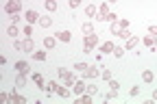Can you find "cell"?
Masks as SVG:
<instances>
[{
    "label": "cell",
    "mask_w": 157,
    "mask_h": 104,
    "mask_svg": "<svg viewBox=\"0 0 157 104\" xmlns=\"http://www.w3.org/2000/svg\"><path fill=\"white\" fill-rule=\"evenodd\" d=\"M113 48H116V44L113 41H105V44H101V52H113Z\"/></svg>",
    "instance_id": "ffe728a7"
},
{
    "label": "cell",
    "mask_w": 157,
    "mask_h": 104,
    "mask_svg": "<svg viewBox=\"0 0 157 104\" xmlns=\"http://www.w3.org/2000/svg\"><path fill=\"white\" fill-rule=\"evenodd\" d=\"M57 37H44V48L46 50H55V46H57Z\"/></svg>",
    "instance_id": "7c38bea8"
},
{
    "label": "cell",
    "mask_w": 157,
    "mask_h": 104,
    "mask_svg": "<svg viewBox=\"0 0 157 104\" xmlns=\"http://www.w3.org/2000/svg\"><path fill=\"white\" fill-rule=\"evenodd\" d=\"M33 82H35L39 89H46V82H44V76H42V74H37V72H35V74H33Z\"/></svg>",
    "instance_id": "5bb4252c"
},
{
    "label": "cell",
    "mask_w": 157,
    "mask_h": 104,
    "mask_svg": "<svg viewBox=\"0 0 157 104\" xmlns=\"http://www.w3.org/2000/svg\"><path fill=\"white\" fill-rule=\"evenodd\" d=\"M57 87H59V85H57L55 80H48V82H46V89H44V91L52 95V93H57Z\"/></svg>",
    "instance_id": "e0dca14e"
},
{
    "label": "cell",
    "mask_w": 157,
    "mask_h": 104,
    "mask_svg": "<svg viewBox=\"0 0 157 104\" xmlns=\"http://www.w3.org/2000/svg\"><path fill=\"white\" fill-rule=\"evenodd\" d=\"M20 20H22V17H20V13H15V15H11V24H17V22H20Z\"/></svg>",
    "instance_id": "60d3db41"
},
{
    "label": "cell",
    "mask_w": 157,
    "mask_h": 104,
    "mask_svg": "<svg viewBox=\"0 0 157 104\" xmlns=\"http://www.w3.org/2000/svg\"><path fill=\"white\" fill-rule=\"evenodd\" d=\"M68 5H70V9H76L78 5H81V0H68Z\"/></svg>",
    "instance_id": "74e56055"
},
{
    "label": "cell",
    "mask_w": 157,
    "mask_h": 104,
    "mask_svg": "<svg viewBox=\"0 0 157 104\" xmlns=\"http://www.w3.org/2000/svg\"><path fill=\"white\" fill-rule=\"evenodd\" d=\"M85 91H87L85 80H76V82H74V87H72V93H74V95H83Z\"/></svg>",
    "instance_id": "8992f818"
},
{
    "label": "cell",
    "mask_w": 157,
    "mask_h": 104,
    "mask_svg": "<svg viewBox=\"0 0 157 104\" xmlns=\"http://www.w3.org/2000/svg\"><path fill=\"white\" fill-rule=\"evenodd\" d=\"M105 2H109V5H113V2H118V0H105Z\"/></svg>",
    "instance_id": "ee69618b"
},
{
    "label": "cell",
    "mask_w": 157,
    "mask_h": 104,
    "mask_svg": "<svg viewBox=\"0 0 157 104\" xmlns=\"http://www.w3.org/2000/svg\"><path fill=\"white\" fill-rule=\"evenodd\" d=\"M22 30H24V35H26V37H31V35H33V24H26Z\"/></svg>",
    "instance_id": "836d02e7"
},
{
    "label": "cell",
    "mask_w": 157,
    "mask_h": 104,
    "mask_svg": "<svg viewBox=\"0 0 157 104\" xmlns=\"http://www.w3.org/2000/svg\"><path fill=\"white\" fill-rule=\"evenodd\" d=\"M142 44H144V46H146L151 52H157V46H155V37H153V35L144 37V39H142Z\"/></svg>",
    "instance_id": "8fae6325"
},
{
    "label": "cell",
    "mask_w": 157,
    "mask_h": 104,
    "mask_svg": "<svg viewBox=\"0 0 157 104\" xmlns=\"http://www.w3.org/2000/svg\"><path fill=\"white\" fill-rule=\"evenodd\" d=\"M101 76H103V78H105V80H107V82H109V80H111V72H109V70H107V67H103V70H101Z\"/></svg>",
    "instance_id": "f546056e"
},
{
    "label": "cell",
    "mask_w": 157,
    "mask_h": 104,
    "mask_svg": "<svg viewBox=\"0 0 157 104\" xmlns=\"http://www.w3.org/2000/svg\"><path fill=\"white\" fill-rule=\"evenodd\" d=\"M120 30H122V24H120V20H116V22H111V35H120Z\"/></svg>",
    "instance_id": "44dd1931"
},
{
    "label": "cell",
    "mask_w": 157,
    "mask_h": 104,
    "mask_svg": "<svg viewBox=\"0 0 157 104\" xmlns=\"http://www.w3.org/2000/svg\"><path fill=\"white\" fill-rule=\"evenodd\" d=\"M31 56H33L35 61H46V52H44V50H35Z\"/></svg>",
    "instance_id": "484cf974"
},
{
    "label": "cell",
    "mask_w": 157,
    "mask_h": 104,
    "mask_svg": "<svg viewBox=\"0 0 157 104\" xmlns=\"http://www.w3.org/2000/svg\"><path fill=\"white\" fill-rule=\"evenodd\" d=\"M137 44H140V37H135V35H133L131 39H127V44H124V50H133Z\"/></svg>",
    "instance_id": "9a60e30c"
},
{
    "label": "cell",
    "mask_w": 157,
    "mask_h": 104,
    "mask_svg": "<svg viewBox=\"0 0 157 104\" xmlns=\"http://www.w3.org/2000/svg\"><path fill=\"white\" fill-rule=\"evenodd\" d=\"M39 17H42V15H39L35 9H29V11L24 13V20H26V24H37V22H39Z\"/></svg>",
    "instance_id": "277c9868"
},
{
    "label": "cell",
    "mask_w": 157,
    "mask_h": 104,
    "mask_svg": "<svg viewBox=\"0 0 157 104\" xmlns=\"http://www.w3.org/2000/svg\"><path fill=\"white\" fill-rule=\"evenodd\" d=\"M153 78H155V76H153L151 70H144V72H142V80H144V82H153Z\"/></svg>",
    "instance_id": "4316f807"
},
{
    "label": "cell",
    "mask_w": 157,
    "mask_h": 104,
    "mask_svg": "<svg viewBox=\"0 0 157 104\" xmlns=\"http://www.w3.org/2000/svg\"><path fill=\"white\" fill-rule=\"evenodd\" d=\"M120 24H122V28H129V20L122 17V20H120Z\"/></svg>",
    "instance_id": "b9f144b4"
},
{
    "label": "cell",
    "mask_w": 157,
    "mask_h": 104,
    "mask_svg": "<svg viewBox=\"0 0 157 104\" xmlns=\"http://www.w3.org/2000/svg\"><path fill=\"white\" fill-rule=\"evenodd\" d=\"M44 5H46L48 13H55L57 11V2H55V0H44Z\"/></svg>",
    "instance_id": "d4e9b609"
},
{
    "label": "cell",
    "mask_w": 157,
    "mask_h": 104,
    "mask_svg": "<svg viewBox=\"0 0 157 104\" xmlns=\"http://www.w3.org/2000/svg\"><path fill=\"white\" fill-rule=\"evenodd\" d=\"M15 72H17V74H26V76H29L31 65L26 63V61H15Z\"/></svg>",
    "instance_id": "52a82bcc"
},
{
    "label": "cell",
    "mask_w": 157,
    "mask_h": 104,
    "mask_svg": "<svg viewBox=\"0 0 157 104\" xmlns=\"http://www.w3.org/2000/svg\"><path fill=\"white\" fill-rule=\"evenodd\" d=\"M153 100H155V102H157V89H155V91H153Z\"/></svg>",
    "instance_id": "7bdbcfd3"
},
{
    "label": "cell",
    "mask_w": 157,
    "mask_h": 104,
    "mask_svg": "<svg viewBox=\"0 0 157 104\" xmlns=\"http://www.w3.org/2000/svg\"><path fill=\"white\" fill-rule=\"evenodd\" d=\"M96 46H98V35H96V33H92V35H85V37H83V52H85V54H87V52H92Z\"/></svg>",
    "instance_id": "6da1fadb"
},
{
    "label": "cell",
    "mask_w": 157,
    "mask_h": 104,
    "mask_svg": "<svg viewBox=\"0 0 157 104\" xmlns=\"http://www.w3.org/2000/svg\"><path fill=\"white\" fill-rule=\"evenodd\" d=\"M111 54H113V56H116V59H122V54H124V48H120V46H116V48H113V52H111Z\"/></svg>",
    "instance_id": "f1b7e54d"
},
{
    "label": "cell",
    "mask_w": 157,
    "mask_h": 104,
    "mask_svg": "<svg viewBox=\"0 0 157 104\" xmlns=\"http://www.w3.org/2000/svg\"><path fill=\"white\" fill-rule=\"evenodd\" d=\"M118 37H122V39L127 41V39H131V37H133V33H131L129 28H122V30H120V35H118Z\"/></svg>",
    "instance_id": "83f0119b"
},
{
    "label": "cell",
    "mask_w": 157,
    "mask_h": 104,
    "mask_svg": "<svg viewBox=\"0 0 157 104\" xmlns=\"http://www.w3.org/2000/svg\"><path fill=\"white\" fill-rule=\"evenodd\" d=\"M24 85H26V74H17L15 76V89L24 87Z\"/></svg>",
    "instance_id": "d6986e66"
},
{
    "label": "cell",
    "mask_w": 157,
    "mask_h": 104,
    "mask_svg": "<svg viewBox=\"0 0 157 104\" xmlns=\"http://www.w3.org/2000/svg\"><path fill=\"white\" fill-rule=\"evenodd\" d=\"M76 102H78V104H92V95L85 91L83 95H78V100H76Z\"/></svg>",
    "instance_id": "603a6c76"
},
{
    "label": "cell",
    "mask_w": 157,
    "mask_h": 104,
    "mask_svg": "<svg viewBox=\"0 0 157 104\" xmlns=\"http://www.w3.org/2000/svg\"><path fill=\"white\" fill-rule=\"evenodd\" d=\"M74 70L76 72H85L87 70V63H74Z\"/></svg>",
    "instance_id": "d6a6232c"
},
{
    "label": "cell",
    "mask_w": 157,
    "mask_h": 104,
    "mask_svg": "<svg viewBox=\"0 0 157 104\" xmlns=\"http://www.w3.org/2000/svg\"><path fill=\"white\" fill-rule=\"evenodd\" d=\"M107 13H109V2H103V5H101V9H98V15H96V20H98V22H105Z\"/></svg>",
    "instance_id": "ba28073f"
},
{
    "label": "cell",
    "mask_w": 157,
    "mask_h": 104,
    "mask_svg": "<svg viewBox=\"0 0 157 104\" xmlns=\"http://www.w3.org/2000/svg\"><path fill=\"white\" fill-rule=\"evenodd\" d=\"M55 37H57L59 41H63V44H70V41H72V33H70V30H59Z\"/></svg>",
    "instance_id": "30bf717a"
},
{
    "label": "cell",
    "mask_w": 157,
    "mask_h": 104,
    "mask_svg": "<svg viewBox=\"0 0 157 104\" xmlns=\"http://www.w3.org/2000/svg\"><path fill=\"white\" fill-rule=\"evenodd\" d=\"M137 93H140V87H131V91H129V95H131V98H135Z\"/></svg>",
    "instance_id": "ab89813d"
},
{
    "label": "cell",
    "mask_w": 157,
    "mask_h": 104,
    "mask_svg": "<svg viewBox=\"0 0 157 104\" xmlns=\"http://www.w3.org/2000/svg\"><path fill=\"white\" fill-rule=\"evenodd\" d=\"M57 74H59V78H61V80L66 82L68 87H74V82H76V76H74L70 70H66V67H59V70H57Z\"/></svg>",
    "instance_id": "7a4b0ae2"
},
{
    "label": "cell",
    "mask_w": 157,
    "mask_h": 104,
    "mask_svg": "<svg viewBox=\"0 0 157 104\" xmlns=\"http://www.w3.org/2000/svg\"><path fill=\"white\" fill-rule=\"evenodd\" d=\"M81 30H83L85 35H92V33H94V24H92V22H83Z\"/></svg>",
    "instance_id": "cb8c5ba5"
},
{
    "label": "cell",
    "mask_w": 157,
    "mask_h": 104,
    "mask_svg": "<svg viewBox=\"0 0 157 104\" xmlns=\"http://www.w3.org/2000/svg\"><path fill=\"white\" fill-rule=\"evenodd\" d=\"M22 11V0H7L5 2V13L7 15H15Z\"/></svg>",
    "instance_id": "3957f363"
},
{
    "label": "cell",
    "mask_w": 157,
    "mask_h": 104,
    "mask_svg": "<svg viewBox=\"0 0 157 104\" xmlns=\"http://www.w3.org/2000/svg\"><path fill=\"white\" fill-rule=\"evenodd\" d=\"M155 46H157V37H155Z\"/></svg>",
    "instance_id": "f6af8a7d"
},
{
    "label": "cell",
    "mask_w": 157,
    "mask_h": 104,
    "mask_svg": "<svg viewBox=\"0 0 157 104\" xmlns=\"http://www.w3.org/2000/svg\"><path fill=\"white\" fill-rule=\"evenodd\" d=\"M109 89H113V91H118V89H120V85H118V80H109Z\"/></svg>",
    "instance_id": "d590c367"
},
{
    "label": "cell",
    "mask_w": 157,
    "mask_h": 104,
    "mask_svg": "<svg viewBox=\"0 0 157 104\" xmlns=\"http://www.w3.org/2000/svg\"><path fill=\"white\" fill-rule=\"evenodd\" d=\"M87 93H90V95H96V93H98V87H96V85H87Z\"/></svg>",
    "instance_id": "e575fe53"
},
{
    "label": "cell",
    "mask_w": 157,
    "mask_h": 104,
    "mask_svg": "<svg viewBox=\"0 0 157 104\" xmlns=\"http://www.w3.org/2000/svg\"><path fill=\"white\" fill-rule=\"evenodd\" d=\"M17 33H20V26H17V24H9V26H7V35H9V37H13V39H15V37H17Z\"/></svg>",
    "instance_id": "2e32d148"
},
{
    "label": "cell",
    "mask_w": 157,
    "mask_h": 104,
    "mask_svg": "<svg viewBox=\"0 0 157 104\" xmlns=\"http://www.w3.org/2000/svg\"><path fill=\"white\" fill-rule=\"evenodd\" d=\"M116 20H118V15L109 11V13H107V17H105V22H109V24H111V22H116Z\"/></svg>",
    "instance_id": "1f68e13d"
},
{
    "label": "cell",
    "mask_w": 157,
    "mask_h": 104,
    "mask_svg": "<svg viewBox=\"0 0 157 104\" xmlns=\"http://www.w3.org/2000/svg\"><path fill=\"white\" fill-rule=\"evenodd\" d=\"M37 24L42 26V28H50V26H52V17H50V15H42Z\"/></svg>",
    "instance_id": "4fadbf2b"
},
{
    "label": "cell",
    "mask_w": 157,
    "mask_h": 104,
    "mask_svg": "<svg viewBox=\"0 0 157 104\" xmlns=\"http://www.w3.org/2000/svg\"><path fill=\"white\" fill-rule=\"evenodd\" d=\"M116 95H118V91H113V89H111L107 95H103V100H105V102H109V100H116Z\"/></svg>",
    "instance_id": "4dcf8cb0"
},
{
    "label": "cell",
    "mask_w": 157,
    "mask_h": 104,
    "mask_svg": "<svg viewBox=\"0 0 157 104\" xmlns=\"http://www.w3.org/2000/svg\"><path fill=\"white\" fill-rule=\"evenodd\" d=\"M85 15H87V17H96V15H98V9H96L94 5H87V7H85Z\"/></svg>",
    "instance_id": "7402d4cb"
},
{
    "label": "cell",
    "mask_w": 157,
    "mask_h": 104,
    "mask_svg": "<svg viewBox=\"0 0 157 104\" xmlns=\"http://www.w3.org/2000/svg\"><path fill=\"white\" fill-rule=\"evenodd\" d=\"M13 48H15L17 52H22V41H20V39H13Z\"/></svg>",
    "instance_id": "8d00e7d4"
},
{
    "label": "cell",
    "mask_w": 157,
    "mask_h": 104,
    "mask_svg": "<svg viewBox=\"0 0 157 104\" xmlns=\"http://www.w3.org/2000/svg\"><path fill=\"white\" fill-rule=\"evenodd\" d=\"M22 52H29V54L35 52V44H33V39H31V37H26V39L22 41Z\"/></svg>",
    "instance_id": "9c48e42d"
},
{
    "label": "cell",
    "mask_w": 157,
    "mask_h": 104,
    "mask_svg": "<svg viewBox=\"0 0 157 104\" xmlns=\"http://www.w3.org/2000/svg\"><path fill=\"white\" fill-rule=\"evenodd\" d=\"M148 33H151L153 37H157V24H151V26H148Z\"/></svg>",
    "instance_id": "f35d334b"
},
{
    "label": "cell",
    "mask_w": 157,
    "mask_h": 104,
    "mask_svg": "<svg viewBox=\"0 0 157 104\" xmlns=\"http://www.w3.org/2000/svg\"><path fill=\"white\" fill-rule=\"evenodd\" d=\"M57 95H59V98H70V87H68V85L57 87Z\"/></svg>",
    "instance_id": "ac0fdd59"
},
{
    "label": "cell",
    "mask_w": 157,
    "mask_h": 104,
    "mask_svg": "<svg viewBox=\"0 0 157 104\" xmlns=\"http://www.w3.org/2000/svg\"><path fill=\"white\" fill-rule=\"evenodd\" d=\"M98 76H101V70H98L96 65H87V70L83 72V78H90V80H94Z\"/></svg>",
    "instance_id": "5b68a950"
}]
</instances>
